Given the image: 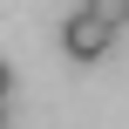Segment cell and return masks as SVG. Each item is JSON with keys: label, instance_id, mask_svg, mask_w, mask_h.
I'll use <instances>...</instances> for the list:
<instances>
[{"label": "cell", "instance_id": "3957f363", "mask_svg": "<svg viewBox=\"0 0 129 129\" xmlns=\"http://www.w3.org/2000/svg\"><path fill=\"white\" fill-rule=\"evenodd\" d=\"M7 95H14V68L0 61V102H7Z\"/></svg>", "mask_w": 129, "mask_h": 129}, {"label": "cell", "instance_id": "7a4b0ae2", "mask_svg": "<svg viewBox=\"0 0 129 129\" xmlns=\"http://www.w3.org/2000/svg\"><path fill=\"white\" fill-rule=\"evenodd\" d=\"M82 7H88L95 20H109L116 34H129V0H82Z\"/></svg>", "mask_w": 129, "mask_h": 129}, {"label": "cell", "instance_id": "6da1fadb", "mask_svg": "<svg viewBox=\"0 0 129 129\" xmlns=\"http://www.w3.org/2000/svg\"><path fill=\"white\" fill-rule=\"evenodd\" d=\"M109 41H116V27H109V20H95L88 7H75V14L61 20V48H68V61H102V54H109Z\"/></svg>", "mask_w": 129, "mask_h": 129}, {"label": "cell", "instance_id": "277c9868", "mask_svg": "<svg viewBox=\"0 0 129 129\" xmlns=\"http://www.w3.org/2000/svg\"><path fill=\"white\" fill-rule=\"evenodd\" d=\"M0 129H7V102H0Z\"/></svg>", "mask_w": 129, "mask_h": 129}]
</instances>
